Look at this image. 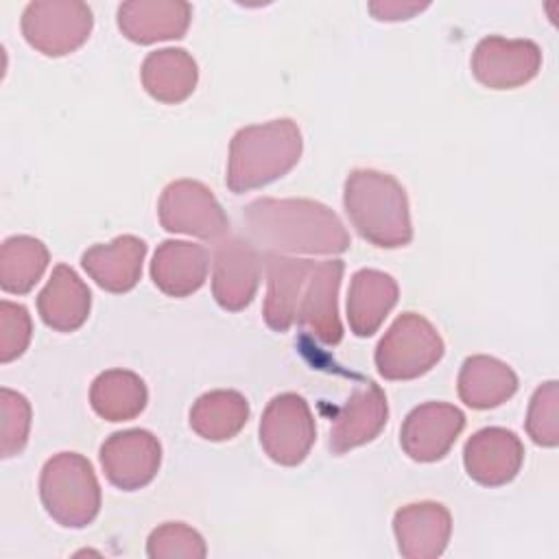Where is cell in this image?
<instances>
[{"label":"cell","mask_w":559,"mask_h":559,"mask_svg":"<svg viewBox=\"0 0 559 559\" xmlns=\"http://www.w3.org/2000/svg\"><path fill=\"white\" fill-rule=\"evenodd\" d=\"M249 242L264 253L334 255L349 249L341 218L312 199H255L242 210Z\"/></svg>","instance_id":"obj_1"},{"label":"cell","mask_w":559,"mask_h":559,"mask_svg":"<svg viewBox=\"0 0 559 559\" xmlns=\"http://www.w3.org/2000/svg\"><path fill=\"white\" fill-rule=\"evenodd\" d=\"M343 205L367 242L397 249L413 240L408 197L395 177L373 168L352 170L345 179Z\"/></svg>","instance_id":"obj_2"},{"label":"cell","mask_w":559,"mask_h":559,"mask_svg":"<svg viewBox=\"0 0 559 559\" xmlns=\"http://www.w3.org/2000/svg\"><path fill=\"white\" fill-rule=\"evenodd\" d=\"M301 146V131L290 118L238 129L229 142L227 188L240 194L284 177L299 162Z\"/></svg>","instance_id":"obj_3"},{"label":"cell","mask_w":559,"mask_h":559,"mask_svg":"<svg viewBox=\"0 0 559 559\" xmlns=\"http://www.w3.org/2000/svg\"><path fill=\"white\" fill-rule=\"evenodd\" d=\"M39 498L57 524L85 528L100 511V485L92 463L76 452L55 454L41 467Z\"/></svg>","instance_id":"obj_4"},{"label":"cell","mask_w":559,"mask_h":559,"mask_svg":"<svg viewBox=\"0 0 559 559\" xmlns=\"http://www.w3.org/2000/svg\"><path fill=\"white\" fill-rule=\"evenodd\" d=\"M445 345L437 328L417 312H402L376 347L378 373L386 380H415L428 373Z\"/></svg>","instance_id":"obj_5"},{"label":"cell","mask_w":559,"mask_h":559,"mask_svg":"<svg viewBox=\"0 0 559 559\" xmlns=\"http://www.w3.org/2000/svg\"><path fill=\"white\" fill-rule=\"evenodd\" d=\"M92 24V9L79 0H35L22 13L24 39L46 57H63L81 48Z\"/></svg>","instance_id":"obj_6"},{"label":"cell","mask_w":559,"mask_h":559,"mask_svg":"<svg viewBox=\"0 0 559 559\" xmlns=\"http://www.w3.org/2000/svg\"><path fill=\"white\" fill-rule=\"evenodd\" d=\"M157 214L166 231L201 240H221L229 227V218L212 190L194 179L170 181L159 197Z\"/></svg>","instance_id":"obj_7"},{"label":"cell","mask_w":559,"mask_h":559,"mask_svg":"<svg viewBox=\"0 0 559 559\" xmlns=\"http://www.w3.org/2000/svg\"><path fill=\"white\" fill-rule=\"evenodd\" d=\"M317 439L308 402L297 393L275 395L260 419V443L266 456L280 465H299Z\"/></svg>","instance_id":"obj_8"},{"label":"cell","mask_w":559,"mask_h":559,"mask_svg":"<svg viewBox=\"0 0 559 559\" xmlns=\"http://www.w3.org/2000/svg\"><path fill=\"white\" fill-rule=\"evenodd\" d=\"M542 68V50L531 39L483 37L472 52V72L489 90H513L526 85Z\"/></svg>","instance_id":"obj_9"},{"label":"cell","mask_w":559,"mask_h":559,"mask_svg":"<svg viewBox=\"0 0 559 559\" xmlns=\"http://www.w3.org/2000/svg\"><path fill=\"white\" fill-rule=\"evenodd\" d=\"M162 463V445L157 437L144 428L114 432L100 445V465L107 480L122 489L135 491L146 487Z\"/></svg>","instance_id":"obj_10"},{"label":"cell","mask_w":559,"mask_h":559,"mask_svg":"<svg viewBox=\"0 0 559 559\" xmlns=\"http://www.w3.org/2000/svg\"><path fill=\"white\" fill-rule=\"evenodd\" d=\"M465 428V415L459 406L445 402H426L415 406L400 430L402 450L419 463L443 459Z\"/></svg>","instance_id":"obj_11"},{"label":"cell","mask_w":559,"mask_h":559,"mask_svg":"<svg viewBox=\"0 0 559 559\" xmlns=\"http://www.w3.org/2000/svg\"><path fill=\"white\" fill-rule=\"evenodd\" d=\"M260 284V253L242 238H221L214 251L212 295L223 310H245Z\"/></svg>","instance_id":"obj_12"},{"label":"cell","mask_w":559,"mask_h":559,"mask_svg":"<svg viewBox=\"0 0 559 559\" xmlns=\"http://www.w3.org/2000/svg\"><path fill=\"white\" fill-rule=\"evenodd\" d=\"M343 260L317 262L297 304V323L304 332L323 345H338L343 325L338 319V286L343 277Z\"/></svg>","instance_id":"obj_13"},{"label":"cell","mask_w":559,"mask_h":559,"mask_svg":"<svg viewBox=\"0 0 559 559\" xmlns=\"http://www.w3.org/2000/svg\"><path fill=\"white\" fill-rule=\"evenodd\" d=\"M524 461V445L513 430L489 426L476 430L463 448V465L472 480L485 487L511 483Z\"/></svg>","instance_id":"obj_14"},{"label":"cell","mask_w":559,"mask_h":559,"mask_svg":"<svg viewBox=\"0 0 559 559\" xmlns=\"http://www.w3.org/2000/svg\"><path fill=\"white\" fill-rule=\"evenodd\" d=\"M386 417L389 406L384 391L371 380L356 384L347 402L334 415V424L330 428L332 454H345L373 441L382 432Z\"/></svg>","instance_id":"obj_15"},{"label":"cell","mask_w":559,"mask_h":559,"mask_svg":"<svg viewBox=\"0 0 559 559\" xmlns=\"http://www.w3.org/2000/svg\"><path fill=\"white\" fill-rule=\"evenodd\" d=\"M393 533L402 557L437 559L450 542L452 518L450 511L439 502H413L395 511Z\"/></svg>","instance_id":"obj_16"},{"label":"cell","mask_w":559,"mask_h":559,"mask_svg":"<svg viewBox=\"0 0 559 559\" xmlns=\"http://www.w3.org/2000/svg\"><path fill=\"white\" fill-rule=\"evenodd\" d=\"M192 7L183 0H131L118 7V28L129 41L155 44L186 35Z\"/></svg>","instance_id":"obj_17"},{"label":"cell","mask_w":559,"mask_h":559,"mask_svg":"<svg viewBox=\"0 0 559 559\" xmlns=\"http://www.w3.org/2000/svg\"><path fill=\"white\" fill-rule=\"evenodd\" d=\"M314 264V260L264 253L266 297L262 314L271 330L286 332L295 323L297 304Z\"/></svg>","instance_id":"obj_18"},{"label":"cell","mask_w":559,"mask_h":559,"mask_svg":"<svg viewBox=\"0 0 559 559\" xmlns=\"http://www.w3.org/2000/svg\"><path fill=\"white\" fill-rule=\"evenodd\" d=\"M146 242L138 236L124 234L107 245H94L81 255L85 273L107 293L131 290L142 273Z\"/></svg>","instance_id":"obj_19"},{"label":"cell","mask_w":559,"mask_h":559,"mask_svg":"<svg viewBox=\"0 0 559 559\" xmlns=\"http://www.w3.org/2000/svg\"><path fill=\"white\" fill-rule=\"evenodd\" d=\"M210 260L201 245L186 240H164L151 262L153 284L168 297L197 293L207 277Z\"/></svg>","instance_id":"obj_20"},{"label":"cell","mask_w":559,"mask_h":559,"mask_svg":"<svg viewBox=\"0 0 559 559\" xmlns=\"http://www.w3.org/2000/svg\"><path fill=\"white\" fill-rule=\"evenodd\" d=\"M92 293L87 284L68 264H57L48 284L37 297L41 321L55 332L79 330L90 314Z\"/></svg>","instance_id":"obj_21"},{"label":"cell","mask_w":559,"mask_h":559,"mask_svg":"<svg viewBox=\"0 0 559 559\" xmlns=\"http://www.w3.org/2000/svg\"><path fill=\"white\" fill-rule=\"evenodd\" d=\"M397 282L382 271L360 269L354 273L347 293V321L356 336L378 332L386 314L397 304Z\"/></svg>","instance_id":"obj_22"},{"label":"cell","mask_w":559,"mask_h":559,"mask_svg":"<svg viewBox=\"0 0 559 559\" xmlns=\"http://www.w3.org/2000/svg\"><path fill=\"white\" fill-rule=\"evenodd\" d=\"M140 76L151 98L166 105H177L194 92L199 68L188 50L162 48L146 55Z\"/></svg>","instance_id":"obj_23"},{"label":"cell","mask_w":559,"mask_h":559,"mask_svg":"<svg viewBox=\"0 0 559 559\" xmlns=\"http://www.w3.org/2000/svg\"><path fill=\"white\" fill-rule=\"evenodd\" d=\"M459 395L469 408H496L518 391L515 371L493 356H469L459 371Z\"/></svg>","instance_id":"obj_24"},{"label":"cell","mask_w":559,"mask_h":559,"mask_svg":"<svg viewBox=\"0 0 559 559\" xmlns=\"http://www.w3.org/2000/svg\"><path fill=\"white\" fill-rule=\"evenodd\" d=\"M148 393L144 380L127 369H107L96 376L90 389L94 413L107 421H127L146 406Z\"/></svg>","instance_id":"obj_25"},{"label":"cell","mask_w":559,"mask_h":559,"mask_svg":"<svg viewBox=\"0 0 559 559\" xmlns=\"http://www.w3.org/2000/svg\"><path fill=\"white\" fill-rule=\"evenodd\" d=\"M249 419V402L231 389L203 393L190 408V428L207 441H227L236 437Z\"/></svg>","instance_id":"obj_26"},{"label":"cell","mask_w":559,"mask_h":559,"mask_svg":"<svg viewBox=\"0 0 559 559\" xmlns=\"http://www.w3.org/2000/svg\"><path fill=\"white\" fill-rule=\"evenodd\" d=\"M48 249L33 236H11L0 247V286L4 293H28L48 266Z\"/></svg>","instance_id":"obj_27"},{"label":"cell","mask_w":559,"mask_h":559,"mask_svg":"<svg viewBox=\"0 0 559 559\" xmlns=\"http://www.w3.org/2000/svg\"><path fill=\"white\" fill-rule=\"evenodd\" d=\"M205 552L203 537L183 522H166L153 528L146 539L151 559H203Z\"/></svg>","instance_id":"obj_28"},{"label":"cell","mask_w":559,"mask_h":559,"mask_svg":"<svg viewBox=\"0 0 559 559\" xmlns=\"http://www.w3.org/2000/svg\"><path fill=\"white\" fill-rule=\"evenodd\" d=\"M528 437L544 448L559 443V384L548 380L535 389L526 413Z\"/></svg>","instance_id":"obj_29"},{"label":"cell","mask_w":559,"mask_h":559,"mask_svg":"<svg viewBox=\"0 0 559 559\" xmlns=\"http://www.w3.org/2000/svg\"><path fill=\"white\" fill-rule=\"evenodd\" d=\"M31 430L28 400L7 386L0 389V448L2 456H15L24 450Z\"/></svg>","instance_id":"obj_30"},{"label":"cell","mask_w":559,"mask_h":559,"mask_svg":"<svg viewBox=\"0 0 559 559\" xmlns=\"http://www.w3.org/2000/svg\"><path fill=\"white\" fill-rule=\"evenodd\" d=\"M33 334L31 314L22 304L0 301V362H11L20 358Z\"/></svg>","instance_id":"obj_31"},{"label":"cell","mask_w":559,"mask_h":559,"mask_svg":"<svg viewBox=\"0 0 559 559\" xmlns=\"http://www.w3.org/2000/svg\"><path fill=\"white\" fill-rule=\"evenodd\" d=\"M428 2H406V0H382V2H369V11L376 20L382 22H397V20H408L415 13L424 11Z\"/></svg>","instance_id":"obj_32"}]
</instances>
